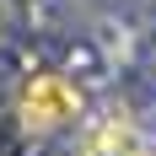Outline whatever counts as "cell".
I'll list each match as a JSON object with an SVG mask.
<instances>
[{"mask_svg": "<svg viewBox=\"0 0 156 156\" xmlns=\"http://www.w3.org/2000/svg\"><path fill=\"white\" fill-rule=\"evenodd\" d=\"M135 156H156V145H145V151H135Z\"/></svg>", "mask_w": 156, "mask_h": 156, "instance_id": "3957f363", "label": "cell"}, {"mask_svg": "<svg viewBox=\"0 0 156 156\" xmlns=\"http://www.w3.org/2000/svg\"><path fill=\"white\" fill-rule=\"evenodd\" d=\"M140 145H135V135H129L124 119H102V124L92 129V140H86V156H135Z\"/></svg>", "mask_w": 156, "mask_h": 156, "instance_id": "7a4b0ae2", "label": "cell"}, {"mask_svg": "<svg viewBox=\"0 0 156 156\" xmlns=\"http://www.w3.org/2000/svg\"><path fill=\"white\" fill-rule=\"evenodd\" d=\"M81 113V97H76V86L65 76H32L27 81V92H22V119H27L32 129H59V124H70Z\"/></svg>", "mask_w": 156, "mask_h": 156, "instance_id": "6da1fadb", "label": "cell"}]
</instances>
